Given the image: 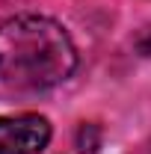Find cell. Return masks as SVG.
<instances>
[{
	"instance_id": "277c9868",
	"label": "cell",
	"mask_w": 151,
	"mask_h": 154,
	"mask_svg": "<svg viewBox=\"0 0 151 154\" xmlns=\"http://www.w3.org/2000/svg\"><path fill=\"white\" fill-rule=\"evenodd\" d=\"M133 48L142 54V57H151V27H142L136 38H133Z\"/></svg>"
},
{
	"instance_id": "7a4b0ae2",
	"label": "cell",
	"mask_w": 151,
	"mask_h": 154,
	"mask_svg": "<svg viewBox=\"0 0 151 154\" xmlns=\"http://www.w3.org/2000/svg\"><path fill=\"white\" fill-rule=\"evenodd\" d=\"M51 142L48 119L36 113L0 119V154H39Z\"/></svg>"
},
{
	"instance_id": "3957f363",
	"label": "cell",
	"mask_w": 151,
	"mask_h": 154,
	"mask_svg": "<svg viewBox=\"0 0 151 154\" xmlns=\"http://www.w3.org/2000/svg\"><path fill=\"white\" fill-rule=\"evenodd\" d=\"M98 145H101V131H98L95 125H83V128L77 131V148L95 154V151H98Z\"/></svg>"
},
{
	"instance_id": "6da1fadb",
	"label": "cell",
	"mask_w": 151,
	"mask_h": 154,
	"mask_svg": "<svg viewBox=\"0 0 151 154\" xmlns=\"http://www.w3.org/2000/svg\"><path fill=\"white\" fill-rule=\"evenodd\" d=\"M77 68V51L62 24L45 15L0 21V83L12 92H45Z\"/></svg>"
}]
</instances>
